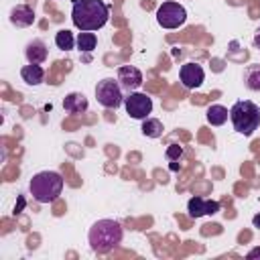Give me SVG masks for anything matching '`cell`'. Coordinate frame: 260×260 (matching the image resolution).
I'll return each mask as SVG.
<instances>
[{
	"label": "cell",
	"mask_w": 260,
	"mask_h": 260,
	"mask_svg": "<svg viewBox=\"0 0 260 260\" xmlns=\"http://www.w3.org/2000/svg\"><path fill=\"white\" fill-rule=\"evenodd\" d=\"M110 18V8L104 0H75L71 8V20L79 30H100Z\"/></svg>",
	"instance_id": "cell-1"
},
{
	"label": "cell",
	"mask_w": 260,
	"mask_h": 260,
	"mask_svg": "<svg viewBox=\"0 0 260 260\" xmlns=\"http://www.w3.org/2000/svg\"><path fill=\"white\" fill-rule=\"evenodd\" d=\"M124 230L116 219H98L87 232L89 246L95 254H110L114 248L120 246Z\"/></svg>",
	"instance_id": "cell-2"
},
{
	"label": "cell",
	"mask_w": 260,
	"mask_h": 260,
	"mask_svg": "<svg viewBox=\"0 0 260 260\" xmlns=\"http://www.w3.org/2000/svg\"><path fill=\"white\" fill-rule=\"evenodd\" d=\"M28 191L39 203H53L63 191V177L57 171H41L32 175Z\"/></svg>",
	"instance_id": "cell-3"
},
{
	"label": "cell",
	"mask_w": 260,
	"mask_h": 260,
	"mask_svg": "<svg viewBox=\"0 0 260 260\" xmlns=\"http://www.w3.org/2000/svg\"><path fill=\"white\" fill-rule=\"evenodd\" d=\"M230 120L238 134L252 136L260 126V108L250 100H238L230 108Z\"/></svg>",
	"instance_id": "cell-4"
},
{
	"label": "cell",
	"mask_w": 260,
	"mask_h": 260,
	"mask_svg": "<svg viewBox=\"0 0 260 260\" xmlns=\"http://www.w3.org/2000/svg\"><path fill=\"white\" fill-rule=\"evenodd\" d=\"M122 91L124 89H122L120 81L118 79H112V77H106V79L98 81V85H95V98L108 110L120 108V104L124 102V93Z\"/></svg>",
	"instance_id": "cell-5"
},
{
	"label": "cell",
	"mask_w": 260,
	"mask_h": 260,
	"mask_svg": "<svg viewBox=\"0 0 260 260\" xmlns=\"http://www.w3.org/2000/svg\"><path fill=\"white\" fill-rule=\"evenodd\" d=\"M187 20V10L179 2H162L156 8V22L162 28H179Z\"/></svg>",
	"instance_id": "cell-6"
},
{
	"label": "cell",
	"mask_w": 260,
	"mask_h": 260,
	"mask_svg": "<svg viewBox=\"0 0 260 260\" xmlns=\"http://www.w3.org/2000/svg\"><path fill=\"white\" fill-rule=\"evenodd\" d=\"M124 108L126 114L134 120H146L152 112V98L142 93V91H130L124 98Z\"/></svg>",
	"instance_id": "cell-7"
},
{
	"label": "cell",
	"mask_w": 260,
	"mask_h": 260,
	"mask_svg": "<svg viewBox=\"0 0 260 260\" xmlns=\"http://www.w3.org/2000/svg\"><path fill=\"white\" fill-rule=\"evenodd\" d=\"M179 79L185 89H197L205 79V71L199 63H185L179 69Z\"/></svg>",
	"instance_id": "cell-8"
},
{
	"label": "cell",
	"mask_w": 260,
	"mask_h": 260,
	"mask_svg": "<svg viewBox=\"0 0 260 260\" xmlns=\"http://www.w3.org/2000/svg\"><path fill=\"white\" fill-rule=\"evenodd\" d=\"M118 81L122 85L124 91H136L140 85H142V73L138 67H132V65H122L118 69Z\"/></svg>",
	"instance_id": "cell-9"
},
{
	"label": "cell",
	"mask_w": 260,
	"mask_h": 260,
	"mask_svg": "<svg viewBox=\"0 0 260 260\" xmlns=\"http://www.w3.org/2000/svg\"><path fill=\"white\" fill-rule=\"evenodd\" d=\"M219 201H211V199H203V197H191L187 203V211L191 217H203V215H211L219 211Z\"/></svg>",
	"instance_id": "cell-10"
},
{
	"label": "cell",
	"mask_w": 260,
	"mask_h": 260,
	"mask_svg": "<svg viewBox=\"0 0 260 260\" xmlns=\"http://www.w3.org/2000/svg\"><path fill=\"white\" fill-rule=\"evenodd\" d=\"M10 22L18 28H26L35 22V10L26 4H18L10 10Z\"/></svg>",
	"instance_id": "cell-11"
},
{
	"label": "cell",
	"mask_w": 260,
	"mask_h": 260,
	"mask_svg": "<svg viewBox=\"0 0 260 260\" xmlns=\"http://www.w3.org/2000/svg\"><path fill=\"white\" fill-rule=\"evenodd\" d=\"M47 55H49V49H47V45H45L41 39H32V41L26 43V47H24V57H26L28 63L41 65V63L47 59Z\"/></svg>",
	"instance_id": "cell-12"
},
{
	"label": "cell",
	"mask_w": 260,
	"mask_h": 260,
	"mask_svg": "<svg viewBox=\"0 0 260 260\" xmlns=\"http://www.w3.org/2000/svg\"><path fill=\"white\" fill-rule=\"evenodd\" d=\"M63 108L69 114H83L87 110V98L83 93H79V91H71V93L65 95Z\"/></svg>",
	"instance_id": "cell-13"
},
{
	"label": "cell",
	"mask_w": 260,
	"mask_h": 260,
	"mask_svg": "<svg viewBox=\"0 0 260 260\" xmlns=\"http://www.w3.org/2000/svg\"><path fill=\"white\" fill-rule=\"evenodd\" d=\"M20 77H22V81L28 83V85H39V83H43V79H45V71H43L41 65L28 63V65H24V67L20 69Z\"/></svg>",
	"instance_id": "cell-14"
},
{
	"label": "cell",
	"mask_w": 260,
	"mask_h": 260,
	"mask_svg": "<svg viewBox=\"0 0 260 260\" xmlns=\"http://www.w3.org/2000/svg\"><path fill=\"white\" fill-rule=\"evenodd\" d=\"M228 116H230V110H228L225 106H221V104H213V106H209L207 112H205V118H207V122H209L211 126H221V124H225V122H228Z\"/></svg>",
	"instance_id": "cell-15"
},
{
	"label": "cell",
	"mask_w": 260,
	"mask_h": 260,
	"mask_svg": "<svg viewBox=\"0 0 260 260\" xmlns=\"http://www.w3.org/2000/svg\"><path fill=\"white\" fill-rule=\"evenodd\" d=\"M244 83L252 91H260V65H250L244 71Z\"/></svg>",
	"instance_id": "cell-16"
},
{
	"label": "cell",
	"mask_w": 260,
	"mask_h": 260,
	"mask_svg": "<svg viewBox=\"0 0 260 260\" xmlns=\"http://www.w3.org/2000/svg\"><path fill=\"white\" fill-rule=\"evenodd\" d=\"M162 130H165L162 128V122L156 120V118H146L142 122V134L148 136V138H158L162 134Z\"/></svg>",
	"instance_id": "cell-17"
},
{
	"label": "cell",
	"mask_w": 260,
	"mask_h": 260,
	"mask_svg": "<svg viewBox=\"0 0 260 260\" xmlns=\"http://www.w3.org/2000/svg\"><path fill=\"white\" fill-rule=\"evenodd\" d=\"M95 45H98V39H95L93 32H87V30H81L79 32V37H77V49L79 51L89 53V51L95 49Z\"/></svg>",
	"instance_id": "cell-18"
},
{
	"label": "cell",
	"mask_w": 260,
	"mask_h": 260,
	"mask_svg": "<svg viewBox=\"0 0 260 260\" xmlns=\"http://www.w3.org/2000/svg\"><path fill=\"white\" fill-rule=\"evenodd\" d=\"M55 45H57L61 51H71V49H73V45H75L73 32H71V30H67V28L59 30V32L55 35Z\"/></svg>",
	"instance_id": "cell-19"
},
{
	"label": "cell",
	"mask_w": 260,
	"mask_h": 260,
	"mask_svg": "<svg viewBox=\"0 0 260 260\" xmlns=\"http://www.w3.org/2000/svg\"><path fill=\"white\" fill-rule=\"evenodd\" d=\"M165 154H167V158H169V160H179V158L183 156V148H181L179 144H169Z\"/></svg>",
	"instance_id": "cell-20"
},
{
	"label": "cell",
	"mask_w": 260,
	"mask_h": 260,
	"mask_svg": "<svg viewBox=\"0 0 260 260\" xmlns=\"http://www.w3.org/2000/svg\"><path fill=\"white\" fill-rule=\"evenodd\" d=\"M246 258H248V260H254V258H260V248H254V250H250V252L246 254Z\"/></svg>",
	"instance_id": "cell-21"
},
{
	"label": "cell",
	"mask_w": 260,
	"mask_h": 260,
	"mask_svg": "<svg viewBox=\"0 0 260 260\" xmlns=\"http://www.w3.org/2000/svg\"><path fill=\"white\" fill-rule=\"evenodd\" d=\"M254 45L260 49V26L256 28V32H254Z\"/></svg>",
	"instance_id": "cell-22"
},
{
	"label": "cell",
	"mask_w": 260,
	"mask_h": 260,
	"mask_svg": "<svg viewBox=\"0 0 260 260\" xmlns=\"http://www.w3.org/2000/svg\"><path fill=\"white\" fill-rule=\"evenodd\" d=\"M252 223H254V228H260V213H256V215L252 217Z\"/></svg>",
	"instance_id": "cell-23"
}]
</instances>
